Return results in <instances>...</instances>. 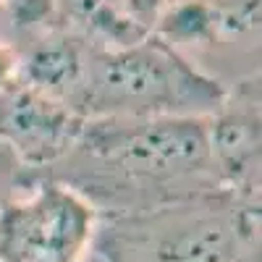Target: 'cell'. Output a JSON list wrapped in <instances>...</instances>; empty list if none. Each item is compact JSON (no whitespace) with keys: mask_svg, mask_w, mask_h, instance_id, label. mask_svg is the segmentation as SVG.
<instances>
[{"mask_svg":"<svg viewBox=\"0 0 262 262\" xmlns=\"http://www.w3.org/2000/svg\"><path fill=\"white\" fill-rule=\"evenodd\" d=\"M116 217L228 191L210 155L207 118H86L71 152L42 173Z\"/></svg>","mask_w":262,"mask_h":262,"instance_id":"6da1fadb","label":"cell"},{"mask_svg":"<svg viewBox=\"0 0 262 262\" xmlns=\"http://www.w3.org/2000/svg\"><path fill=\"white\" fill-rule=\"evenodd\" d=\"M92 244L102 262H259V202L217 191L105 217Z\"/></svg>","mask_w":262,"mask_h":262,"instance_id":"7a4b0ae2","label":"cell"},{"mask_svg":"<svg viewBox=\"0 0 262 262\" xmlns=\"http://www.w3.org/2000/svg\"><path fill=\"white\" fill-rule=\"evenodd\" d=\"M226 95L221 84L149 34L123 48L86 45L74 111L81 118H210Z\"/></svg>","mask_w":262,"mask_h":262,"instance_id":"3957f363","label":"cell"},{"mask_svg":"<svg viewBox=\"0 0 262 262\" xmlns=\"http://www.w3.org/2000/svg\"><path fill=\"white\" fill-rule=\"evenodd\" d=\"M259 18L262 0H170L152 34L228 92L259 79Z\"/></svg>","mask_w":262,"mask_h":262,"instance_id":"277c9868","label":"cell"},{"mask_svg":"<svg viewBox=\"0 0 262 262\" xmlns=\"http://www.w3.org/2000/svg\"><path fill=\"white\" fill-rule=\"evenodd\" d=\"M95 207L53 179L29 176L0 202V262H84Z\"/></svg>","mask_w":262,"mask_h":262,"instance_id":"5b68a950","label":"cell"},{"mask_svg":"<svg viewBox=\"0 0 262 262\" xmlns=\"http://www.w3.org/2000/svg\"><path fill=\"white\" fill-rule=\"evenodd\" d=\"M84 121L71 107L21 81L0 90V142L27 173H42L69 155Z\"/></svg>","mask_w":262,"mask_h":262,"instance_id":"8992f818","label":"cell"},{"mask_svg":"<svg viewBox=\"0 0 262 262\" xmlns=\"http://www.w3.org/2000/svg\"><path fill=\"white\" fill-rule=\"evenodd\" d=\"M207 139L223 186L259 202V79L228 90L223 107L207 118Z\"/></svg>","mask_w":262,"mask_h":262,"instance_id":"52a82bcc","label":"cell"},{"mask_svg":"<svg viewBox=\"0 0 262 262\" xmlns=\"http://www.w3.org/2000/svg\"><path fill=\"white\" fill-rule=\"evenodd\" d=\"M11 45L18 53L16 81L32 86V90L48 95L50 100H58L74 111L81 86L84 53L90 42L55 24L37 34L13 39Z\"/></svg>","mask_w":262,"mask_h":262,"instance_id":"ba28073f","label":"cell"},{"mask_svg":"<svg viewBox=\"0 0 262 262\" xmlns=\"http://www.w3.org/2000/svg\"><path fill=\"white\" fill-rule=\"evenodd\" d=\"M8 34L16 39L55 27V0H3ZM13 42V39H11Z\"/></svg>","mask_w":262,"mask_h":262,"instance_id":"9c48e42d","label":"cell"},{"mask_svg":"<svg viewBox=\"0 0 262 262\" xmlns=\"http://www.w3.org/2000/svg\"><path fill=\"white\" fill-rule=\"evenodd\" d=\"M105 3L126 27L137 29L139 34H152L160 13L170 0H105Z\"/></svg>","mask_w":262,"mask_h":262,"instance_id":"30bf717a","label":"cell"},{"mask_svg":"<svg viewBox=\"0 0 262 262\" xmlns=\"http://www.w3.org/2000/svg\"><path fill=\"white\" fill-rule=\"evenodd\" d=\"M24 168H21V163L16 160L13 152L0 142V202L6 200V196L24 181Z\"/></svg>","mask_w":262,"mask_h":262,"instance_id":"8fae6325","label":"cell"},{"mask_svg":"<svg viewBox=\"0 0 262 262\" xmlns=\"http://www.w3.org/2000/svg\"><path fill=\"white\" fill-rule=\"evenodd\" d=\"M18 79V53L11 42L0 39V90L11 86Z\"/></svg>","mask_w":262,"mask_h":262,"instance_id":"7c38bea8","label":"cell"},{"mask_svg":"<svg viewBox=\"0 0 262 262\" xmlns=\"http://www.w3.org/2000/svg\"><path fill=\"white\" fill-rule=\"evenodd\" d=\"M0 8H3V0H0Z\"/></svg>","mask_w":262,"mask_h":262,"instance_id":"4fadbf2b","label":"cell"}]
</instances>
